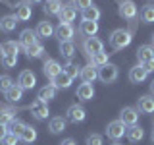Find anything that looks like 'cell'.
<instances>
[{"mask_svg":"<svg viewBox=\"0 0 154 145\" xmlns=\"http://www.w3.org/2000/svg\"><path fill=\"white\" fill-rule=\"evenodd\" d=\"M131 33L127 31V29H116V31L110 35V45H112L114 50H122V48L129 47V43H131Z\"/></svg>","mask_w":154,"mask_h":145,"instance_id":"1","label":"cell"},{"mask_svg":"<svg viewBox=\"0 0 154 145\" xmlns=\"http://www.w3.org/2000/svg\"><path fill=\"white\" fill-rule=\"evenodd\" d=\"M118 76H119V70H118V66L116 64H106L102 68H98V79L102 81V83H114L116 79H118Z\"/></svg>","mask_w":154,"mask_h":145,"instance_id":"2","label":"cell"},{"mask_svg":"<svg viewBox=\"0 0 154 145\" xmlns=\"http://www.w3.org/2000/svg\"><path fill=\"white\" fill-rule=\"evenodd\" d=\"M85 118H87V110L81 105H71L66 112V120L71 122V124H79V122H83Z\"/></svg>","mask_w":154,"mask_h":145,"instance_id":"3","label":"cell"},{"mask_svg":"<svg viewBox=\"0 0 154 145\" xmlns=\"http://www.w3.org/2000/svg\"><path fill=\"white\" fill-rule=\"evenodd\" d=\"M125 132H127V126H125L122 120H114V122H110L108 128H106V134H108V137L114 139V141L122 139Z\"/></svg>","mask_w":154,"mask_h":145,"instance_id":"4","label":"cell"},{"mask_svg":"<svg viewBox=\"0 0 154 145\" xmlns=\"http://www.w3.org/2000/svg\"><path fill=\"white\" fill-rule=\"evenodd\" d=\"M119 120L125 126H135L139 122V110L133 108V106H123L122 112H119Z\"/></svg>","mask_w":154,"mask_h":145,"instance_id":"5","label":"cell"},{"mask_svg":"<svg viewBox=\"0 0 154 145\" xmlns=\"http://www.w3.org/2000/svg\"><path fill=\"white\" fill-rule=\"evenodd\" d=\"M31 114H33V118H35V120H46L50 112H48L46 103H42L41 99H37V101H33V103H31Z\"/></svg>","mask_w":154,"mask_h":145,"instance_id":"6","label":"cell"},{"mask_svg":"<svg viewBox=\"0 0 154 145\" xmlns=\"http://www.w3.org/2000/svg\"><path fill=\"white\" fill-rule=\"evenodd\" d=\"M35 83H37V77H35V74H33L31 70H23L21 74H19V77H17V85L21 87L23 91H25V89H33Z\"/></svg>","mask_w":154,"mask_h":145,"instance_id":"7","label":"cell"},{"mask_svg":"<svg viewBox=\"0 0 154 145\" xmlns=\"http://www.w3.org/2000/svg\"><path fill=\"white\" fill-rule=\"evenodd\" d=\"M14 16L17 18V21H27V19H31V16H33L31 4H29L27 0H23V2L16 4V14H14Z\"/></svg>","mask_w":154,"mask_h":145,"instance_id":"8","label":"cell"},{"mask_svg":"<svg viewBox=\"0 0 154 145\" xmlns=\"http://www.w3.org/2000/svg\"><path fill=\"white\" fill-rule=\"evenodd\" d=\"M85 50L87 54H89V58L93 54H98V52H104V43L100 41L98 37H89L85 41Z\"/></svg>","mask_w":154,"mask_h":145,"instance_id":"9","label":"cell"},{"mask_svg":"<svg viewBox=\"0 0 154 145\" xmlns=\"http://www.w3.org/2000/svg\"><path fill=\"white\" fill-rule=\"evenodd\" d=\"M79 77L83 79V83H93L96 77H98V68L93 66V64L81 66V74H79Z\"/></svg>","mask_w":154,"mask_h":145,"instance_id":"10","label":"cell"},{"mask_svg":"<svg viewBox=\"0 0 154 145\" xmlns=\"http://www.w3.org/2000/svg\"><path fill=\"white\" fill-rule=\"evenodd\" d=\"M56 37L60 39V43H64V41H71V37L75 35V31H73V25L71 23H60V25L56 27Z\"/></svg>","mask_w":154,"mask_h":145,"instance_id":"11","label":"cell"},{"mask_svg":"<svg viewBox=\"0 0 154 145\" xmlns=\"http://www.w3.org/2000/svg\"><path fill=\"white\" fill-rule=\"evenodd\" d=\"M119 16L125 18V19H133L137 16V6H135V2L131 0H123L122 4H119Z\"/></svg>","mask_w":154,"mask_h":145,"instance_id":"12","label":"cell"},{"mask_svg":"<svg viewBox=\"0 0 154 145\" xmlns=\"http://www.w3.org/2000/svg\"><path fill=\"white\" fill-rule=\"evenodd\" d=\"M62 70H64V68L58 64L56 60H52V58H48V60L45 62V66H42V72H45V76H46V77H50V79H54V77L60 74Z\"/></svg>","mask_w":154,"mask_h":145,"instance_id":"13","label":"cell"},{"mask_svg":"<svg viewBox=\"0 0 154 145\" xmlns=\"http://www.w3.org/2000/svg\"><path fill=\"white\" fill-rule=\"evenodd\" d=\"M146 77H148V72L144 70L141 64H137L135 68L129 70V79H131V83H143Z\"/></svg>","mask_w":154,"mask_h":145,"instance_id":"14","label":"cell"},{"mask_svg":"<svg viewBox=\"0 0 154 145\" xmlns=\"http://www.w3.org/2000/svg\"><path fill=\"white\" fill-rule=\"evenodd\" d=\"M37 41V31H33V29H23L21 33H19V45L21 47H31V45H35Z\"/></svg>","mask_w":154,"mask_h":145,"instance_id":"15","label":"cell"},{"mask_svg":"<svg viewBox=\"0 0 154 145\" xmlns=\"http://www.w3.org/2000/svg\"><path fill=\"white\" fill-rule=\"evenodd\" d=\"M94 97V87L93 83H81L77 87V99L79 101H91Z\"/></svg>","mask_w":154,"mask_h":145,"instance_id":"16","label":"cell"},{"mask_svg":"<svg viewBox=\"0 0 154 145\" xmlns=\"http://www.w3.org/2000/svg\"><path fill=\"white\" fill-rule=\"evenodd\" d=\"M17 18L16 16H4V18H0V31L2 33H12L14 29L17 27Z\"/></svg>","mask_w":154,"mask_h":145,"instance_id":"17","label":"cell"},{"mask_svg":"<svg viewBox=\"0 0 154 145\" xmlns=\"http://www.w3.org/2000/svg\"><path fill=\"white\" fill-rule=\"evenodd\" d=\"M139 110L144 114H152L154 112V95H143L139 99Z\"/></svg>","mask_w":154,"mask_h":145,"instance_id":"18","label":"cell"},{"mask_svg":"<svg viewBox=\"0 0 154 145\" xmlns=\"http://www.w3.org/2000/svg\"><path fill=\"white\" fill-rule=\"evenodd\" d=\"M62 8H64V4H62V0H46L42 10H45L46 16H58V14L62 12Z\"/></svg>","mask_w":154,"mask_h":145,"instance_id":"19","label":"cell"},{"mask_svg":"<svg viewBox=\"0 0 154 145\" xmlns=\"http://www.w3.org/2000/svg\"><path fill=\"white\" fill-rule=\"evenodd\" d=\"M71 81H73V79H71V77L67 76L64 70H62L60 74H58L54 79H52V83H50V85H54L56 89H67V87L71 85Z\"/></svg>","mask_w":154,"mask_h":145,"instance_id":"20","label":"cell"},{"mask_svg":"<svg viewBox=\"0 0 154 145\" xmlns=\"http://www.w3.org/2000/svg\"><path fill=\"white\" fill-rule=\"evenodd\" d=\"M58 18H60V23H71L77 18L75 6H64V8H62V12L58 14Z\"/></svg>","mask_w":154,"mask_h":145,"instance_id":"21","label":"cell"},{"mask_svg":"<svg viewBox=\"0 0 154 145\" xmlns=\"http://www.w3.org/2000/svg\"><path fill=\"white\" fill-rule=\"evenodd\" d=\"M4 95H6V101H10V103H19V101L23 99V89L17 83H14Z\"/></svg>","mask_w":154,"mask_h":145,"instance_id":"22","label":"cell"},{"mask_svg":"<svg viewBox=\"0 0 154 145\" xmlns=\"http://www.w3.org/2000/svg\"><path fill=\"white\" fill-rule=\"evenodd\" d=\"M56 87L54 85H45V87H41L38 89V97L37 99H41L42 103H48V101H52V99H56Z\"/></svg>","mask_w":154,"mask_h":145,"instance_id":"23","label":"cell"},{"mask_svg":"<svg viewBox=\"0 0 154 145\" xmlns=\"http://www.w3.org/2000/svg\"><path fill=\"white\" fill-rule=\"evenodd\" d=\"M125 135H127V139L129 141H133V143H137V141H141V139L144 137V130L141 128V126H129L127 128V132H125Z\"/></svg>","mask_w":154,"mask_h":145,"instance_id":"24","label":"cell"},{"mask_svg":"<svg viewBox=\"0 0 154 145\" xmlns=\"http://www.w3.org/2000/svg\"><path fill=\"white\" fill-rule=\"evenodd\" d=\"M137 58H139V62H146V60H152L154 58V47L152 45H143V47H139L137 48Z\"/></svg>","mask_w":154,"mask_h":145,"instance_id":"25","label":"cell"},{"mask_svg":"<svg viewBox=\"0 0 154 145\" xmlns=\"http://www.w3.org/2000/svg\"><path fill=\"white\" fill-rule=\"evenodd\" d=\"M54 31H56V29L52 27V23H50V21H41V23L37 25V37L48 39V37L54 35Z\"/></svg>","mask_w":154,"mask_h":145,"instance_id":"26","label":"cell"},{"mask_svg":"<svg viewBox=\"0 0 154 145\" xmlns=\"http://www.w3.org/2000/svg\"><path fill=\"white\" fill-rule=\"evenodd\" d=\"M48 130H50L52 134H62L66 130V118H62V116H54V118L48 122Z\"/></svg>","mask_w":154,"mask_h":145,"instance_id":"27","label":"cell"},{"mask_svg":"<svg viewBox=\"0 0 154 145\" xmlns=\"http://www.w3.org/2000/svg\"><path fill=\"white\" fill-rule=\"evenodd\" d=\"M81 18H83V21H98L100 10L93 4V6H89L87 10H83V12H81Z\"/></svg>","mask_w":154,"mask_h":145,"instance_id":"28","label":"cell"},{"mask_svg":"<svg viewBox=\"0 0 154 145\" xmlns=\"http://www.w3.org/2000/svg\"><path fill=\"white\" fill-rule=\"evenodd\" d=\"M81 33L87 37H94L98 33V21H83L81 23Z\"/></svg>","mask_w":154,"mask_h":145,"instance_id":"29","label":"cell"},{"mask_svg":"<svg viewBox=\"0 0 154 145\" xmlns=\"http://www.w3.org/2000/svg\"><path fill=\"white\" fill-rule=\"evenodd\" d=\"M0 52L2 54H17L19 52V43L16 41H4L0 45Z\"/></svg>","mask_w":154,"mask_h":145,"instance_id":"30","label":"cell"},{"mask_svg":"<svg viewBox=\"0 0 154 145\" xmlns=\"http://www.w3.org/2000/svg\"><path fill=\"white\" fill-rule=\"evenodd\" d=\"M25 54H27V58H41L45 54V47H42L41 43H35V45L25 48Z\"/></svg>","mask_w":154,"mask_h":145,"instance_id":"31","label":"cell"},{"mask_svg":"<svg viewBox=\"0 0 154 145\" xmlns=\"http://www.w3.org/2000/svg\"><path fill=\"white\" fill-rule=\"evenodd\" d=\"M14 120H16V112L12 108H0V124L10 126Z\"/></svg>","mask_w":154,"mask_h":145,"instance_id":"32","label":"cell"},{"mask_svg":"<svg viewBox=\"0 0 154 145\" xmlns=\"http://www.w3.org/2000/svg\"><path fill=\"white\" fill-rule=\"evenodd\" d=\"M19 139H21V141H25V143H33L37 139V130L31 128V126H25V130L21 132Z\"/></svg>","mask_w":154,"mask_h":145,"instance_id":"33","label":"cell"},{"mask_svg":"<svg viewBox=\"0 0 154 145\" xmlns=\"http://www.w3.org/2000/svg\"><path fill=\"white\" fill-rule=\"evenodd\" d=\"M60 54L64 56V58H71L75 54V47H73V43L71 41H64V43H60Z\"/></svg>","mask_w":154,"mask_h":145,"instance_id":"34","label":"cell"},{"mask_svg":"<svg viewBox=\"0 0 154 145\" xmlns=\"http://www.w3.org/2000/svg\"><path fill=\"white\" fill-rule=\"evenodd\" d=\"M91 64L96 66V68H102L108 64V52H98V54H93L91 56Z\"/></svg>","mask_w":154,"mask_h":145,"instance_id":"35","label":"cell"},{"mask_svg":"<svg viewBox=\"0 0 154 145\" xmlns=\"http://www.w3.org/2000/svg\"><path fill=\"white\" fill-rule=\"evenodd\" d=\"M141 19L144 23H154V6H144L143 10H141Z\"/></svg>","mask_w":154,"mask_h":145,"instance_id":"36","label":"cell"},{"mask_svg":"<svg viewBox=\"0 0 154 145\" xmlns=\"http://www.w3.org/2000/svg\"><path fill=\"white\" fill-rule=\"evenodd\" d=\"M0 62H2L4 68H16L17 64V54H2V58H0Z\"/></svg>","mask_w":154,"mask_h":145,"instance_id":"37","label":"cell"},{"mask_svg":"<svg viewBox=\"0 0 154 145\" xmlns=\"http://www.w3.org/2000/svg\"><path fill=\"white\" fill-rule=\"evenodd\" d=\"M25 126H27V124H23L21 120H14V122L8 126V132H10V134H16V135H21V132L25 130Z\"/></svg>","mask_w":154,"mask_h":145,"instance_id":"38","label":"cell"},{"mask_svg":"<svg viewBox=\"0 0 154 145\" xmlns=\"http://www.w3.org/2000/svg\"><path fill=\"white\" fill-rule=\"evenodd\" d=\"M64 72H66V74L71 77V79H73V77H77V76L81 74V66H77V64H71V62H67V66L64 68Z\"/></svg>","mask_w":154,"mask_h":145,"instance_id":"39","label":"cell"},{"mask_svg":"<svg viewBox=\"0 0 154 145\" xmlns=\"http://www.w3.org/2000/svg\"><path fill=\"white\" fill-rule=\"evenodd\" d=\"M12 85H14V79H12L8 74L0 76V91H2V93H6V91H8Z\"/></svg>","mask_w":154,"mask_h":145,"instance_id":"40","label":"cell"},{"mask_svg":"<svg viewBox=\"0 0 154 145\" xmlns=\"http://www.w3.org/2000/svg\"><path fill=\"white\" fill-rule=\"evenodd\" d=\"M73 6H75V10H87L89 6H93V0H73Z\"/></svg>","mask_w":154,"mask_h":145,"instance_id":"41","label":"cell"},{"mask_svg":"<svg viewBox=\"0 0 154 145\" xmlns=\"http://www.w3.org/2000/svg\"><path fill=\"white\" fill-rule=\"evenodd\" d=\"M87 145H102V135L100 134H91L87 137Z\"/></svg>","mask_w":154,"mask_h":145,"instance_id":"42","label":"cell"},{"mask_svg":"<svg viewBox=\"0 0 154 145\" xmlns=\"http://www.w3.org/2000/svg\"><path fill=\"white\" fill-rule=\"evenodd\" d=\"M4 145H17L19 143V135H16V134H10L8 132V135L4 137V141H2Z\"/></svg>","mask_w":154,"mask_h":145,"instance_id":"43","label":"cell"},{"mask_svg":"<svg viewBox=\"0 0 154 145\" xmlns=\"http://www.w3.org/2000/svg\"><path fill=\"white\" fill-rule=\"evenodd\" d=\"M141 66H143L144 70L148 72V74H150V72H154V58H152V60H146V62H143Z\"/></svg>","mask_w":154,"mask_h":145,"instance_id":"44","label":"cell"},{"mask_svg":"<svg viewBox=\"0 0 154 145\" xmlns=\"http://www.w3.org/2000/svg\"><path fill=\"white\" fill-rule=\"evenodd\" d=\"M8 135V126H4V124H0V143L4 141V137Z\"/></svg>","mask_w":154,"mask_h":145,"instance_id":"45","label":"cell"},{"mask_svg":"<svg viewBox=\"0 0 154 145\" xmlns=\"http://www.w3.org/2000/svg\"><path fill=\"white\" fill-rule=\"evenodd\" d=\"M60 145H77V143H75V141H73L71 137H67V139H64V141H62Z\"/></svg>","mask_w":154,"mask_h":145,"instance_id":"46","label":"cell"},{"mask_svg":"<svg viewBox=\"0 0 154 145\" xmlns=\"http://www.w3.org/2000/svg\"><path fill=\"white\" fill-rule=\"evenodd\" d=\"M150 95H154V79L150 81Z\"/></svg>","mask_w":154,"mask_h":145,"instance_id":"47","label":"cell"},{"mask_svg":"<svg viewBox=\"0 0 154 145\" xmlns=\"http://www.w3.org/2000/svg\"><path fill=\"white\" fill-rule=\"evenodd\" d=\"M29 4H38V2H42V0H27Z\"/></svg>","mask_w":154,"mask_h":145,"instance_id":"48","label":"cell"},{"mask_svg":"<svg viewBox=\"0 0 154 145\" xmlns=\"http://www.w3.org/2000/svg\"><path fill=\"white\" fill-rule=\"evenodd\" d=\"M150 139H152V143H154V130L150 132Z\"/></svg>","mask_w":154,"mask_h":145,"instance_id":"49","label":"cell"},{"mask_svg":"<svg viewBox=\"0 0 154 145\" xmlns=\"http://www.w3.org/2000/svg\"><path fill=\"white\" fill-rule=\"evenodd\" d=\"M112 145H122V143H119V141H114V143H112Z\"/></svg>","mask_w":154,"mask_h":145,"instance_id":"50","label":"cell"},{"mask_svg":"<svg viewBox=\"0 0 154 145\" xmlns=\"http://www.w3.org/2000/svg\"><path fill=\"white\" fill-rule=\"evenodd\" d=\"M152 47H154V35H152Z\"/></svg>","mask_w":154,"mask_h":145,"instance_id":"51","label":"cell"},{"mask_svg":"<svg viewBox=\"0 0 154 145\" xmlns=\"http://www.w3.org/2000/svg\"><path fill=\"white\" fill-rule=\"evenodd\" d=\"M0 2H4V0H0Z\"/></svg>","mask_w":154,"mask_h":145,"instance_id":"52","label":"cell"}]
</instances>
